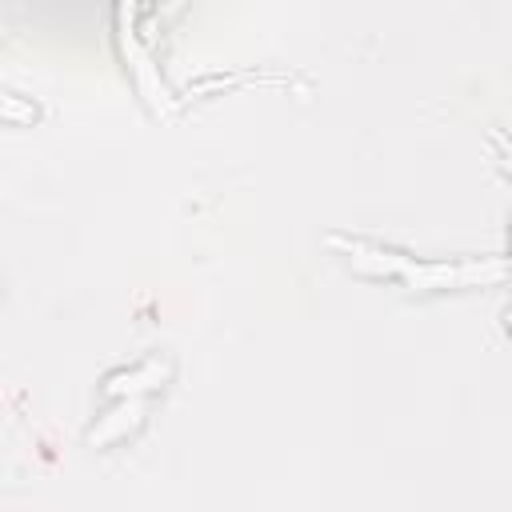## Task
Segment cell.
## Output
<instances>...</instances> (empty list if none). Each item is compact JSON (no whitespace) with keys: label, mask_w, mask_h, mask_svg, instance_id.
Returning <instances> with one entry per match:
<instances>
[{"label":"cell","mask_w":512,"mask_h":512,"mask_svg":"<svg viewBox=\"0 0 512 512\" xmlns=\"http://www.w3.org/2000/svg\"><path fill=\"white\" fill-rule=\"evenodd\" d=\"M332 244H340L356 268H364V272H380V276H400L408 288H448V284L492 280V276L504 272V260H452V264H428V260H416V256H408V252L372 244V240H344V236H332Z\"/></svg>","instance_id":"cell-1"},{"label":"cell","mask_w":512,"mask_h":512,"mask_svg":"<svg viewBox=\"0 0 512 512\" xmlns=\"http://www.w3.org/2000/svg\"><path fill=\"white\" fill-rule=\"evenodd\" d=\"M492 140H496V144H500V152H504V168H508V172H512V140H508V136H504V132H492Z\"/></svg>","instance_id":"cell-2"}]
</instances>
